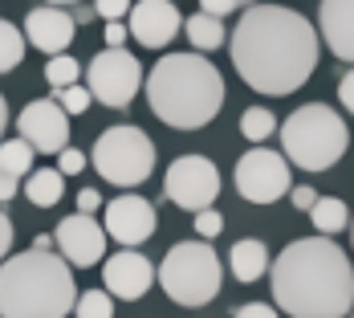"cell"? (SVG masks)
Instances as JSON below:
<instances>
[{
	"instance_id": "6da1fadb",
	"label": "cell",
	"mask_w": 354,
	"mask_h": 318,
	"mask_svg": "<svg viewBox=\"0 0 354 318\" xmlns=\"http://www.w3.org/2000/svg\"><path fill=\"white\" fill-rule=\"evenodd\" d=\"M232 66L248 90L293 94L310 82L318 66V29L285 4H252L232 29Z\"/></svg>"
},
{
	"instance_id": "7a4b0ae2",
	"label": "cell",
	"mask_w": 354,
	"mask_h": 318,
	"mask_svg": "<svg viewBox=\"0 0 354 318\" xmlns=\"http://www.w3.org/2000/svg\"><path fill=\"white\" fill-rule=\"evenodd\" d=\"M269 282L289 318H346L354 306V265L330 237L289 241L269 265Z\"/></svg>"
},
{
	"instance_id": "3957f363",
	"label": "cell",
	"mask_w": 354,
	"mask_h": 318,
	"mask_svg": "<svg viewBox=\"0 0 354 318\" xmlns=\"http://www.w3.org/2000/svg\"><path fill=\"white\" fill-rule=\"evenodd\" d=\"M147 103L167 127L200 131L224 106V78L200 53H167L147 73Z\"/></svg>"
},
{
	"instance_id": "277c9868",
	"label": "cell",
	"mask_w": 354,
	"mask_h": 318,
	"mask_svg": "<svg viewBox=\"0 0 354 318\" xmlns=\"http://www.w3.org/2000/svg\"><path fill=\"white\" fill-rule=\"evenodd\" d=\"M73 302V270L57 253L29 249L0 261V318H66Z\"/></svg>"
},
{
	"instance_id": "5b68a950",
	"label": "cell",
	"mask_w": 354,
	"mask_h": 318,
	"mask_svg": "<svg viewBox=\"0 0 354 318\" xmlns=\"http://www.w3.org/2000/svg\"><path fill=\"white\" fill-rule=\"evenodd\" d=\"M281 147H285V159L293 168H301V172H330L346 155L351 131H346L338 110H330L326 103H306L281 123Z\"/></svg>"
},
{
	"instance_id": "8992f818",
	"label": "cell",
	"mask_w": 354,
	"mask_h": 318,
	"mask_svg": "<svg viewBox=\"0 0 354 318\" xmlns=\"http://www.w3.org/2000/svg\"><path fill=\"white\" fill-rule=\"evenodd\" d=\"M155 278L163 285V294L179 306H208L224 285V265L208 241H179L167 249Z\"/></svg>"
},
{
	"instance_id": "52a82bcc",
	"label": "cell",
	"mask_w": 354,
	"mask_h": 318,
	"mask_svg": "<svg viewBox=\"0 0 354 318\" xmlns=\"http://www.w3.org/2000/svg\"><path fill=\"white\" fill-rule=\"evenodd\" d=\"M94 172L114 184V188H139L142 179L155 172V143L142 135L139 127H110L98 135L94 151Z\"/></svg>"
},
{
	"instance_id": "ba28073f",
	"label": "cell",
	"mask_w": 354,
	"mask_h": 318,
	"mask_svg": "<svg viewBox=\"0 0 354 318\" xmlns=\"http://www.w3.org/2000/svg\"><path fill=\"white\" fill-rule=\"evenodd\" d=\"M86 86H90V98H98V103L110 106V110L131 106L135 94L142 90L139 58H131L127 49H102V53L90 58V66H86Z\"/></svg>"
},
{
	"instance_id": "9c48e42d",
	"label": "cell",
	"mask_w": 354,
	"mask_h": 318,
	"mask_svg": "<svg viewBox=\"0 0 354 318\" xmlns=\"http://www.w3.org/2000/svg\"><path fill=\"white\" fill-rule=\"evenodd\" d=\"M236 192L245 196L248 204H273L281 200L285 192L293 188L289 184V159L281 151H269V147H252L236 159Z\"/></svg>"
},
{
	"instance_id": "30bf717a",
	"label": "cell",
	"mask_w": 354,
	"mask_h": 318,
	"mask_svg": "<svg viewBox=\"0 0 354 318\" xmlns=\"http://www.w3.org/2000/svg\"><path fill=\"white\" fill-rule=\"evenodd\" d=\"M163 188H167V200L183 212L212 209V200L220 196V172L208 155H179L163 176Z\"/></svg>"
},
{
	"instance_id": "8fae6325",
	"label": "cell",
	"mask_w": 354,
	"mask_h": 318,
	"mask_svg": "<svg viewBox=\"0 0 354 318\" xmlns=\"http://www.w3.org/2000/svg\"><path fill=\"white\" fill-rule=\"evenodd\" d=\"M155 224H159L155 204L142 200V196H135V192L114 196L106 209H102V229H106V237H114L118 245H127V249H135V245H142L147 237H155Z\"/></svg>"
},
{
	"instance_id": "7c38bea8",
	"label": "cell",
	"mask_w": 354,
	"mask_h": 318,
	"mask_svg": "<svg viewBox=\"0 0 354 318\" xmlns=\"http://www.w3.org/2000/svg\"><path fill=\"white\" fill-rule=\"evenodd\" d=\"M21 127V139L33 147L37 155H57L62 147H70V114L53 98H37L21 110L17 118Z\"/></svg>"
},
{
	"instance_id": "4fadbf2b",
	"label": "cell",
	"mask_w": 354,
	"mask_h": 318,
	"mask_svg": "<svg viewBox=\"0 0 354 318\" xmlns=\"http://www.w3.org/2000/svg\"><path fill=\"white\" fill-rule=\"evenodd\" d=\"M53 241L62 249V261H66V265H77V270H90V265H98V261L106 257V229H102L94 216H86V212L66 216V220L57 224Z\"/></svg>"
},
{
	"instance_id": "5bb4252c",
	"label": "cell",
	"mask_w": 354,
	"mask_h": 318,
	"mask_svg": "<svg viewBox=\"0 0 354 318\" xmlns=\"http://www.w3.org/2000/svg\"><path fill=\"white\" fill-rule=\"evenodd\" d=\"M155 282V265L142 257V253H110L102 261V285H106L110 298H122V302H139L142 294Z\"/></svg>"
},
{
	"instance_id": "9a60e30c",
	"label": "cell",
	"mask_w": 354,
	"mask_h": 318,
	"mask_svg": "<svg viewBox=\"0 0 354 318\" xmlns=\"http://www.w3.org/2000/svg\"><path fill=\"white\" fill-rule=\"evenodd\" d=\"M127 29L139 45L163 49L183 29V17H179V8L171 0H139V4H131V25Z\"/></svg>"
},
{
	"instance_id": "2e32d148",
	"label": "cell",
	"mask_w": 354,
	"mask_h": 318,
	"mask_svg": "<svg viewBox=\"0 0 354 318\" xmlns=\"http://www.w3.org/2000/svg\"><path fill=\"white\" fill-rule=\"evenodd\" d=\"M73 33H77L73 17L66 8H57V4H41V8H33V12L25 17V41H29L33 49H41V53H49V58L66 53Z\"/></svg>"
},
{
	"instance_id": "e0dca14e",
	"label": "cell",
	"mask_w": 354,
	"mask_h": 318,
	"mask_svg": "<svg viewBox=\"0 0 354 318\" xmlns=\"http://www.w3.org/2000/svg\"><path fill=\"white\" fill-rule=\"evenodd\" d=\"M318 29L334 58L354 66V0H322Z\"/></svg>"
},
{
	"instance_id": "ac0fdd59",
	"label": "cell",
	"mask_w": 354,
	"mask_h": 318,
	"mask_svg": "<svg viewBox=\"0 0 354 318\" xmlns=\"http://www.w3.org/2000/svg\"><path fill=\"white\" fill-rule=\"evenodd\" d=\"M228 265H232V278L236 282H257V278L269 274V249H265V241H257V237H245V241L232 245Z\"/></svg>"
},
{
	"instance_id": "d6986e66",
	"label": "cell",
	"mask_w": 354,
	"mask_h": 318,
	"mask_svg": "<svg viewBox=\"0 0 354 318\" xmlns=\"http://www.w3.org/2000/svg\"><path fill=\"white\" fill-rule=\"evenodd\" d=\"M25 196H29V204H37V209H53L66 196V176L57 168H33L29 179H25Z\"/></svg>"
},
{
	"instance_id": "ffe728a7",
	"label": "cell",
	"mask_w": 354,
	"mask_h": 318,
	"mask_svg": "<svg viewBox=\"0 0 354 318\" xmlns=\"http://www.w3.org/2000/svg\"><path fill=\"white\" fill-rule=\"evenodd\" d=\"M183 33L196 45V53H212L224 45V25H220V17H208V12H192L183 21Z\"/></svg>"
},
{
	"instance_id": "44dd1931",
	"label": "cell",
	"mask_w": 354,
	"mask_h": 318,
	"mask_svg": "<svg viewBox=\"0 0 354 318\" xmlns=\"http://www.w3.org/2000/svg\"><path fill=\"white\" fill-rule=\"evenodd\" d=\"M310 220H314V229H318L322 237H334V233H342L351 224V209L338 196H318L314 209H310Z\"/></svg>"
},
{
	"instance_id": "7402d4cb",
	"label": "cell",
	"mask_w": 354,
	"mask_h": 318,
	"mask_svg": "<svg viewBox=\"0 0 354 318\" xmlns=\"http://www.w3.org/2000/svg\"><path fill=\"white\" fill-rule=\"evenodd\" d=\"M33 159H37V151L29 147V143L21 139H0V172H8V176H29L33 172Z\"/></svg>"
},
{
	"instance_id": "603a6c76",
	"label": "cell",
	"mask_w": 354,
	"mask_h": 318,
	"mask_svg": "<svg viewBox=\"0 0 354 318\" xmlns=\"http://www.w3.org/2000/svg\"><path fill=\"white\" fill-rule=\"evenodd\" d=\"M21 62H25V37L12 21L0 17V73H12Z\"/></svg>"
},
{
	"instance_id": "cb8c5ba5",
	"label": "cell",
	"mask_w": 354,
	"mask_h": 318,
	"mask_svg": "<svg viewBox=\"0 0 354 318\" xmlns=\"http://www.w3.org/2000/svg\"><path fill=\"white\" fill-rule=\"evenodd\" d=\"M277 131V118H273V110H265V106H248L245 114H241V135L252 143L269 139Z\"/></svg>"
},
{
	"instance_id": "d4e9b609",
	"label": "cell",
	"mask_w": 354,
	"mask_h": 318,
	"mask_svg": "<svg viewBox=\"0 0 354 318\" xmlns=\"http://www.w3.org/2000/svg\"><path fill=\"white\" fill-rule=\"evenodd\" d=\"M73 315L77 318H114V298H110L106 290H86L73 302Z\"/></svg>"
},
{
	"instance_id": "484cf974",
	"label": "cell",
	"mask_w": 354,
	"mask_h": 318,
	"mask_svg": "<svg viewBox=\"0 0 354 318\" xmlns=\"http://www.w3.org/2000/svg\"><path fill=\"white\" fill-rule=\"evenodd\" d=\"M77 73H82L77 58L57 53V58H49V62H45V82H49L53 90H66V86H73V82H77Z\"/></svg>"
},
{
	"instance_id": "4316f807",
	"label": "cell",
	"mask_w": 354,
	"mask_h": 318,
	"mask_svg": "<svg viewBox=\"0 0 354 318\" xmlns=\"http://www.w3.org/2000/svg\"><path fill=\"white\" fill-rule=\"evenodd\" d=\"M57 98H62V110H66V114H86V106L94 103V98H90V90H86V86H77V82H73V86H66V90H57Z\"/></svg>"
},
{
	"instance_id": "83f0119b",
	"label": "cell",
	"mask_w": 354,
	"mask_h": 318,
	"mask_svg": "<svg viewBox=\"0 0 354 318\" xmlns=\"http://www.w3.org/2000/svg\"><path fill=\"white\" fill-rule=\"evenodd\" d=\"M196 233H200L204 241L220 237V233H224V216H220L216 209H200V212H196Z\"/></svg>"
},
{
	"instance_id": "f1b7e54d",
	"label": "cell",
	"mask_w": 354,
	"mask_h": 318,
	"mask_svg": "<svg viewBox=\"0 0 354 318\" xmlns=\"http://www.w3.org/2000/svg\"><path fill=\"white\" fill-rule=\"evenodd\" d=\"M86 168V151H77V147H62L57 151V172L62 176H77Z\"/></svg>"
},
{
	"instance_id": "f546056e",
	"label": "cell",
	"mask_w": 354,
	"mask_h": 318,
	"mask_svg": "<svg viewBox=\"0 0 354 318\" xmlns=\"http://www.w3.org/2000/svg\"><path fill=\"white\" fill-rule=\"evenodd\" d=\"M257 0H200V12H208V17H228V12H236V8H252Z\"/></svg>"
},
{
	"instance_id": "4dcf8cb0",
	"label": "cell",
	"mask_w": 354,
	"mask_h": 318,
	"mask_svg": "<svg viewBox=\"0 0 354 318\" xmlns=\"http://www.w3.org/2000/svg\"><path fill=\"white\" fill-rule=\"evenodd\" d=\"M131 12V0H94V17L102 21H122Z\"/></svg>"
},
{
	"instance_id": "1f68e13d",
	"label": "cell",
	"mask_w": 354,
	"mask_h": 318,
	"mask_svg": "<svg viewBox=\"0 0 354 318\" xmlns=\"http://www.w3.org/2000/svg\"><path fill=\"white\" fill-rule=\"evenodd\" d=\"M289 196H293V209H301V212H310V209H314V200H318V192H314V188H306V184H293V188H289Z\"/></svg>"
},
{
	"instance_id": "d6a6232c",
	"label": "cell",
	"mask_w": 354,
	"mask_h": 318,
	"mask_svg": "<svg viewBox=\"0 0 354 318\" xmlns=\"http://www.w3.org/2000/svg\"><path fill=\"white\" fill-rule=\"evenodd\" d=\"M98 209H102V196H98L94 188H82V192H77V212H86V216H94Z\"/></svg>"
},
{
	"instance_id": "836d02e7",
	"label": "cell",
	"mask_w": 354,
	"mask_h": 318,
	"mask_svg": "<svg viewBox=\"0 0 354 318\" xmlns=\"http://www.w3.org/2000/svg\"><path fill=\"white\" fill-rule=\"evenodd\" d=\"M236 318H281L273 306H265V302H248V306H241L236 310Z\"/></svg>"
},
{
	"instance_id": "e575fe53",
	"label": "cell",
	"mask_w": 354,
	"mask_h": 318,
	"mask_svg": "<svg viewBox=\"0 0 354 318\" xmlns=\"http://www.w3.org/2000/svg\"><path fill=\"white\" fill-rule=\"evenodd\" d=\"M338 98H342V106L354 114V70L342 73V82H338Z\"/></svg>"
},
{
	"instance_id": "d590c367",
	"label": "cell",
	"mask_w": 354,
	"mask_h": 318,
	"mask_svg": "<svg viewBox=\"0 0 354 318\" xmlns=\"http://www.w3.org/2000/svg\"><path fill=\"white\" fill-rule=\"evenodd\" d=\"M127 33H131V29H127L122 21H110V25H106V49H122Z\"/></svg>"
},
{
	"instance_id": "8d00e7d4",
	"label": "cell",
	"mask_w": 354,
	"mask_h": 318,
	"mask_svg": "<svg viewBox=\"0 0 354 318\" xmlns=\"http://www.w3.org/2000/svg\"><path fill=\"white\" fill-rule=\"evenodd\" d=\"M17 188H21V179L8 176V172H0V204H8V200L17 196Z\"/></svg>"
},
{
	"instance_id": "74e56055",
	"label": "cell",
	"mask_w": 354,
	"mask_h": 318,
	"mask_svg": "<svg viewBox=\"0 0 354 318\" xmlns=\"http://www.w3.org/2000/svg\"><path fill=\"white\" fill-rule=\"evenodd\" d=\"M12 249V220L0 212V261H4V253Z\"/></svg>"
},
{
	"instance_id": "f35d334b",
	"label": "cell",
	"mask_w": 354,
	"mask_h": 318,
	"mask_svg": "<svg viewBox=\"0 0 354 318\" xmlns=\"http://www.w3.org/2000/svg\"><path fill=\"white\" fill-rule=\"evenodd\" d=\"M4 127H8V103H4V94H0V139H4Z\"/></svg>"
},
{
	"instance_id": "ab89813d",
	"label": "cell",
	"mask_w": 354,
	"mask_h": 318,
	"mask_svg": "<svg viewBox=\"0 0 354 318\" xmlns=\"http://www.w3.org/2000/svg\"><path fill=\"white\" fill-rule=\"evenodd\" d=\"M49 245H53V237H37V241H33L37 253H49Z\"/></svg>"
},
{
	"instance_id": "60d3db41",
	"label": "cell",
	"mask_w": 354,
	"mask_h": 318,
	"mask_svg": "<svg viewBox=\"0 0 354 318\" xmlns=\"http://www.w3.org/2000/svg\"><path fill=\"white\" fill-rule=\"evenodd\" d=\"M45 4H57V8H66V4H86V0H45Z\"/></svg>"
},
{
	"instance_id": "b9f144b4",
	"label": "cell",
	"mask_w": 354,
	"mask_h": 318,
	"mask_svg": "<svg viewBox=\"0 0 354 318\" xmlns=\"http://www.w3.org/2000/svg\"><path fill=\"white\" fill-rule=\"evenodd\" d=\"M351 237H354V216H351Z\"/></svg>"
},
{
	"instance_id": "7bdbcfd3",
	"label": "cell",
	"mask_w": 354,
	"mask_h": 318,
	"mask_svg": "<svg viewBox=\"0 0 354 318\" xmlns=\"http://www.w3.org/2000/svg\"><path fill=\"white\" fill-rule=\"evenodd\" d=\"M351 318H354V315H351Z\"/></svg>"
}]
</instances>
